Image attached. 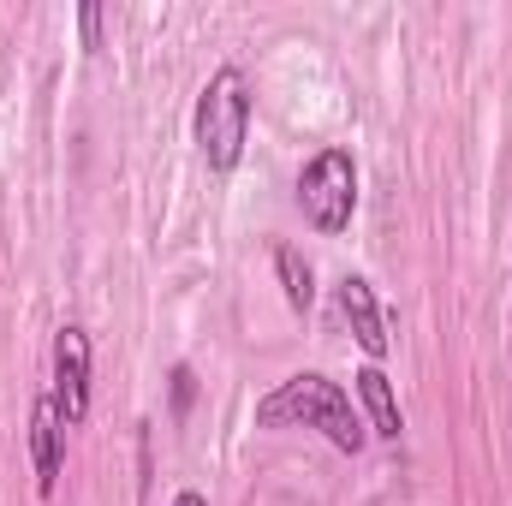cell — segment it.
Returning a JSON list of instances; mask_svg holds the SVG:
<instances>
[{"label":"cell","instance_id":"obj_11","mask_svg":"<svg viewBox=\"0 0 512 506\" xmlns=\"http://www.w3.org/2000/svg\"><path fill=\"white\" fill-rule=\"evenodd\" d=\"M173 506H209V501H203L197 489H179V495H173Z\"/></svg>","mask_w":512,"mask_h":506},{"label":"cell","instance_id":"obj_6","mask_svg":"<svg viewBox=\"0 0 512 506\" xmlns=\"http://www.w3.org/2000/svg\"><path fill=\"white\" fill-rule=\"evenodd\" d=\"M30 465H36V495H54L60 465H66V423H60L54 393H42L30 411Z\"/></svg>","mask_w":512,"mask_h":506},{"label":"cell","instance_id":"obj_4","mask_svg":"<svg viewBox=\"0 0 512 506\" xmlns=\"http://www.w3.org/2000/svg\"><path fill=\"white\" fill-rule=\"evenodd\" d=\"M54 405H60V423L78 429L90 417V334L78 322H66L54 334Z\"/></svg>","mask_w":512,"mask_h":506},{"label":"cell","instance_id":"obj_3","mask_svg":"<svg viewBox=\"0 0 512 506\" xmlns=\"http://www.w3.org/2000/svg\"><path fill=\"white\" fill-rule=\"evenodd\" d=\"M298 209L316 233H346L352 227V209H358V161L352 149H316L298 173Z\"/></svg>","mask_w":512,"mask_h":506},{"label":"cell","instance_id":"obj_7","mask_svg":"<svg viewBox=\"0 0 512 506\" xmlns=\"http://www.w3.org/2000/svg\"><path fill=\"white\" fill-rule=\"evenodd\" d=\"M358 399H364V411H370V429L382 435V441H399L405 435V417H399V399H393V381L382 376V364H370V370H358Z\"/></svg>","mask_w":512,"mask_h":506},{"label":"cell","instance_id":"obj_5","mask_svg":"<svg viewBox=\"0 0 512 506\" xmlns=\"http://www.w3.org/2000/svg\"><path fill=\"white\" fill-rule=\"evenodd\" d=\"M334 298H340V316H346L352 340H358L370 358H387V316H382V304H376V286H370L364 274H340Z\"/></svg>","mask_w":512,"mask_h":506},{"label":"cell","instance_id":"obj_10","mask_svg":"<svg viewBox=\"0 0 512 506\" xmlns=\"http://www.w3.org/2000/svg\"><path fill=\"white\" fill-rule=\"evenodd\" d=\"M191 393H197V387H191V370H173V411H185Z\"/></svg>","mask_w":512,"mask_h":506},{"label":"cell","instance_id":"obj_8","mask_svg":"<svg viewBox=\"0 0 512 506\" xmlns=\"http://www.w3.org/2000/svg\"><path fill=\"white\" fill-rule=\"evenodd\" d=\"M274 274H280V292H286V304L304 316L310 304H316V268L304 262L298 245H274Z\"/></svg>","mask_w":512,"mask_h":506},{"label":"cell","instance_id":"obj_9","mask_svg":"<svg viewBox=\"0 0 512 506\" xmlns=\"http://www.w3.org/2000/svg\"><path fill=\"white\" fill-rule=\"evenodd\" d=\"M78 30H84V48H102V6H78Z\"/></svg>","mask_w":512,"mask_h":506},{"label":"cell","instance_id":"obj_2","mask_svg":"<svg viewBox=\"0 0 512 506\" xmlns=\"http://www.w3.org/2000/svg\"><path fill=\"white\" fill-rule=\"evenodd\" d=\"M251 114H256V96H251V78L245 66H215L203 96H197V149L215 173H233L245 161V143H251Z\"/></svg>","mask_w":512,"mask_h":506},{"label":"cell","instance_id":"obj_1","mask_svg":"<svg viewBox=\"0 0 512 506\" xmlns=\"http://www.w3.org/2000/svg\"><path fill=\"white\" fill-rule=\"evenodd\" d=\"M256 423L262 429H280V423H304V429H322L340 453H364V423L352 411V393L340 381L316 376V370H298L286 376L268 399H256Z\"/></svg>","mask_w":512,"mask_h":506}]
</instances>
